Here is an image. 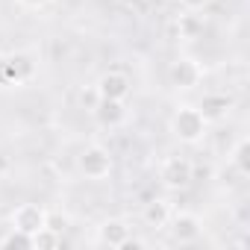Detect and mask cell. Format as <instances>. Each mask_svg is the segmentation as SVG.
<instances>
[{"mask_svg":"<svg viewBox=\"0 0 250 250\" xmlns=\"http://www.w3.org/2000/svg\"><path fill=\"white\" fill-rule=\"evenodd\" d=\"M44 227L62 235V232H65V229L71 227V218H68L65 212H47V215H44Z\"/></svg>","mask_w":250,"mask_h":250,"instance_id":"2e32d148","label":"cell"},{"mask_svg":"<svg viewBox=\"0 0 250 250\" xmlns=\"http://www.w3.org/2000/svg\"><path fill=\"white\" fill-rule=\"evenodd\" d=\"M0 247H6V250H33V235L9 227V232L0 238Z\"/></svg>","mask_w":250,"mask_h":250,"instance_id":"5bb4252c","label":"cell"},{"mask_svg":"<svg viewBox=\"0 0 250 250\" xmlns=\"http://www.w3.org/2000/svg\"><path fill=\"white\" fill-rule=\"evenodd\" d=\"M0 88H9V80H6V53H0Z\"/></svg>","mask_w":250,"mask_h":250,"instance_id":"ac0fdd59","label":"cell"},{"mask_svg":"<svg viewBox=\"0 0 250 250\" xmlns=\"http://www.w3.org/2000/svg\"><path fill=\"white\" fill-rule=\"evenodd\" d=\"M183 30H188V36L191 33H197V21H191V18H183V24H180Z\"/></svg>","mask_w":250,"mask_h":250,"instance_id":"ffe728a7","label":"cell"},{"mask_svg":"<svg viewBox=\"0 0 250 250\" xmlns=\"http://www.w3.org/2000/svg\"><path fill=\"white\" fill-rule=\"evenodd\" d=\"M171 203L168 200H162V197H156V200H150L147 206H145V212H142V218H145V224L147 227H153V229H165V224H168V218H171Z\"/></svg>","mask_w":250,"mask_h":250,"instance_id":"7c38bea8","label":"cell"},{"mask_svg":"<svg viewBox=\"0 0 250 250\" xmlns=\"http://www.w3.org/2000/svg\"><path fill=\"white\" fill-rule=\"evenodd\" d=\"M168 80H171L174 88H180V91H191V88L200 85V80H203V68H200L191 56H180V59H174V62L168 65Z\"/></svg>","mask_w":250,"mask_h":250,"instance_id":"8992f818","label":"cell"},{"mask_svg":"<svg viewBox=\"0 0 250 250\" xmlns=\"http://www.w3.org/2000/svg\"><path fill=\"white\" fill-rule=\"evenodd\" d=\"M232 106H235V100H232L227 91H209V94H203L200 103H197V109H200V115H203L206 124H221V121H227L229 112H232Z\"/></svg>","mask_w":250,"mask_h":250,"instance_id":"52a82bcc","label":"cell"},{"mask_svg":"<svg viewBox=\"0 0 250 250\" xmlns=\"http://www.w3.org/2000/svg\"><path fill=\"white\" fill-rule=\"evenodd\" d=\"M118 3H121V6H139L142 0H118Z\"/></svg>","mask_w":250,"mask_h":250,"instance_id":"44dd1931","label":"cell"},{"mask_svg":"<svg viewBox=\"0 0 250 250\" xmlns=\"http://www.w3.org/2000/svg\"><path fill=\"white\" fill-rule=\"evenodd\" d=\"M91 115H94V121L100 124V127H106V130H115V127H121L124 121H127V106H124V100H109V97H97V103L91 106Z\"/></svg>","mask_w":250,"mask_h":250,"instance_id":"9c48e42d","label":"cell"},{"mask_svg":"<svg viewBox=\"0 0 250 250\" xmlns=\"http://www.w3.org/2000/svg\"><path fill=\"white\" fill-rule=\"evenodd\" d=\"M59 244H62V235L53 232V229H47V227H42V229L33 232V250H53Z\"/></svg>","mask_w":250,"mask_h":250,"instance_id":"9a60e30c","label":"cell"},{"mask_svg":"<svg viewBox=\"0 0 250 250\" xmlns=\"http://www.w3.org/2000/svg\"><path fill=\"white\" fill-rule=\"evenodd\" d=\"M229 162L241 177H250V139L247 136H241L235 142V147L229 150Z\"/></svg>","mask_w":250,"mask_h":250,"instance_id":"4fadbf2b","label":"cell"},{"mask_svg":"<svg viewBox=\"0 0 250 250\" xmlns=\"http://www.w3.org/2000/svg\"><path fill=\"white\" fill-rule=\"evenodd\" d=\"M180 3H183L188 12H194V9H203V6H209L212 0H180Z\"/></svg>","mask_w":250,"mask_h":250,"instance_id":"e0dca14e","label":"cell"},{"mask_svg":"<svg viewBox=\"0 0 250 250\" xmlns=\"http://www.w3.org/2000/svg\"><path fill=\"white\" fill-rule=\"evenodd\" d=\"M159 180H162V186L171 188V191L188 188L191 180H194V165H191L186 156H168V159H162V165H159Z\"/></svg>","mask_w":250,"mask_h":250,"instance_id":"7a4b0ae2","label":"cell"},{"mask_svg":"<svg viewBox=\"0 0 250 250\" xmlns=\"http://www.w3.org/2000/svg\"><path fill=\"white\" fill-rule=\"evenodd\" d=\"M130 235H133V229L124 218H106L97 227V244H103V247H121Z\"/></svg>","mask_w":250,"mask_h":250,"instance_id":"8fae6325","label":"cell"},{"mask_svg":"<svg viewBox=\"0 0 250 250\" xmlns=\"http://www.w3.org/2000/svg\"><path fill=\"white\" fill-rule=\"evenodd\" d=\"M77 168L83 171V177L88 180H106L112 174V153L103 147V145H88L80 159H77Z\"/></svg>","mask_w":250,"mask_h":250,"instance_id":"3957f363","label":"cell"},{"mask_svg":"<svg viewBox=\"0 0 250 250\" xmlns=\"http://www.w3.org/2000/svg\"><path fill=\"white\" fill-rule=\"evenodd\" d=\"M21 6H27V9H44L47 3H53V0H18Z\"/></svg>","mask_w":250,"mask_h":250,"instance_id":"d6986e66","label":"cell"},{"mask_svg":"<svg viewBox=\"0 0 250 250\" xmlns=\"http://www.w3.org/2000/svg\"><path fill=\"white\" fill-rule=\"evenodd\" d=\"M206 130H209V124L203 121L200 109L191 106V103H183L171 115V136L183 145H200L206 139Z\"/></svg>","mask_w":250,"mask_h":250,"instance_id":"6da1fadb","label":"cell"},{"mask_svg":"<svg viewBox=\"0 0 250 250\" xmlns=\"http://www.w3.org/2000/svg\"><path fill=\"white\" fill-rule=\"evenodd\" d=\"M165 227H168V232H171V238H174L177 244H194V241L200 238V232H203V221H200V215L186 212V209L171 212V218H168Z\"/></svg>","mask_w":250,"mask_h":250,"instance_id":"277c9868","label":"cell"},{"mask_svg":"<svg viewBox=\"0 0 250 250\" xmlns=\"http://www.w3.org/2000/svg\"><path fill=\"white\" fill-rule=\"evenodd\" d=\"M44 215H47L44 206H39V203H21V206L12 209L9 224H12L15 229H21V232H30V235H33L36 229L44 227Z\"/></svg>","mask_w":250,"mask_h":250,"instance_id":"30bf717a","label":"cell"},{"mask_svg":"<svg viewBox=\"0 0 250 250\" xmlns=\"http://www.w3.org/2000/svg\"><path fill=\"white\" fill-rule=\"evenodd\" d=\"M97 97H109V100H127L133 91V83L124 71H106L100 74V80L94 83Z\"/></svg>","mask_w":250,"mask_h":250,"instance_id":"ba28073f","label":"cell"},{"mask_svg":"<svg viewBox=\"0 0 250 250\" xmlns=\"http://www.w3.org/2000/svg\"><path fill=\"white\" fill-rule=\"evenodd\" d=\"M39 71V62L30 50H15V53H6V80H9V88L15 85H27Z\"/></svg>","mask_w":250,"mask_h":250,"instance_id":"5b68a950","label":"cell"}]
</instances>
